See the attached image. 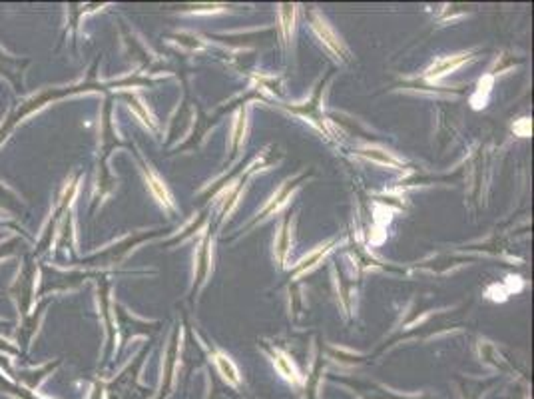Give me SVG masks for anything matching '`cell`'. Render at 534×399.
<instances>
[{
    "mask_svg": "<svg viewBox=\"0 0 534 399\" xmlns=\"http://www.w3.org/2000/svg\"><path fill=\"white\" fill-rule=\"evenodd\" d=\"M16 246H20L19 238L10 239V242H6V244H2V246H0V258H2V256H9V254H12Z\"/></svg>",
    "mask_w": 534,
    "mask_h": 399,
    "instance_id": "9",
    "label": "cell"
},
{
    "mask_svg": "<svg viewBox=\"0 0 534 399\" xmlns=\"http://www.w3.org/2000/svg\"><path fill=\"white\" fill-rule=\"evenodd\" d=\"M277 366H279V371H281L287 379H295V369H293V366H291L286 358L277 359Z\"/></svg>",
    "mask_w": 534,
    "mask_h": 399,
    "instance_id": "8",
    "label": "cell"
},
{
    "mask_svg": "<svg viewBox=\"0 0 534 399\" xmlns=\"http://www.w3.org/2000/svg\"><path fill=\"white\" fill-rule=\"evenodd\" d=\"M20 200L10 192L9 188H4L2 184H0V209H4V212H9V214H19L20 212Z\"/></svg>",
    "mask_w": 534,
    "mask_h": 399,
    "instance_id": "2",
    "label": "cell"
},
{
    "mask_svg": "<svg viewBox=\"0 0 534 399\" xmlns=\"http://www.w3.org/2000/svg\"><path fill=\"white\" fill-rule=\"evenodd\" d=\"M315 28H317V32H319V36L325 40L327 46L333 50V52H337V54H339V52H341V44H339V40H337L335 36H333V32L327 28L325 22H317Z\"/></svg>",
    "mask_w": 534,
    "mask_h": 399,
    "instance_id": "4",
    "label": "cell"
},
{
    "mask_svg": "<svg viewBox=\"0 0 534 399\" xmlns=\"http://www.w3.org/2000/svg\"><path fill=\"white\" fill-rule=\"evenodd\" d=\"M465 60V56L461 54V56H456V58H446L443 60V62H439L436 66H433L431 68V72H429V78H436V76H443V74H446V72H451V70H455L461 62Z\"/></svg>",
    "mask_w": 534,
    "mask_h": 399,
    "instance_id": "3",
    "label": "cell"
},
{
    "mask_svg": "<svg viewBox=\"0 0 534 399\" xmlns=\"http://www.w3.org/2000/svg\"><path fill=\"white\" fill-rule=\"evenodd\" d=\"M216 361H218V368L224 373V378H228L231 383H238V371L234 368V363L228 358H224V356H218Z\"/></svg>",
    "mask_w": 534,
    "mask_h": 399,
    "instance_id": "5",
    "label": "cell"
},
{
    "mask_svg": "<svg viewBox=\"0 0 534 399\" xmlns=\"http://www.w3.org/2000/svg\"><path fill=\"white\" fill-rule=\"evenodd\" d=\"M2 388L9 389L10 393H14V395L20 399H32V395H30V389L22 388V385H14V383H9V381H6V383L2 381Z\"/></svg>",
    "mask_w": 534,
    "mask_h": 399,
    "instance_id": "7",
    "label": "cell"
},
{
    "mask_svg": "<svg viewBox=\"0 0 534 399\" xmlns=\"http://www.w3.org/2000/svg\"><path fill=\"white\" fill-rule=\"evenodd\" d=\"M150 186H152V190H154V194L159 198V202L169 204V196H168V192H166V188H164V184H159L158 180L154 178V176H150Z\"/></svg>",
    "mask_w": 534,
    "mask_h": 399,
    "instance_id": "6",
    "label": "cell"
},
{
    "mask_svg": "<svg viewBox=\"0 0 534 399\" xmlns=\"http://www.w3.org/2000/svg\"><path fill=\"white\" fill-rule=\"evenodd\" d=\"M28 64V58H14L0 48V76L9 80L16 92L24 90V70Z\"/></svg>",
    "mask_w": 534,
    "mask_h": 399,
    "instance_id": "1",
    "label": "cell"
}]
</instances>
